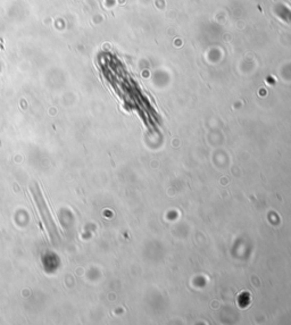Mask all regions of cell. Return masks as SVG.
I'll return each instance as SVG.
<instances>
[{
    "label": "cell",
    "instance_id": "obj_1",
    "mask_svg": "<svg viewBox=\"0 0 291 325\" xmlns=\"http://www.w3.org/2000/svg\"><path fill=\"white\" fill-rule=\"evenodd\" d=\"M31 192H32V196L34 198L35 200V204L38 206V209H39V213H40V216L42 218L43 224L47 229V231L49 233V237L51 238V240L55 239H58V230H57V226H56V223L53 221L51 216V213L48 208V205L43 198L42 192L40 191L39 187L36 184H33L31 187Z\"/></svg>",
    "mask_w": 291,
    "mask_h": 325
}]
</instances>
